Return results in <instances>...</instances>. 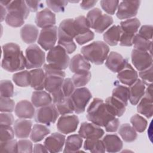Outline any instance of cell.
<instances>
[{
    "label": "cell",
    "instance_id": "cell-1",
    "mask_svg": "<svg viewBox=\"0 0 153 153\" xmlns=\"http://www.w3.org/2000/svg\"><path fill=\"white\" fill-rule=\"evenodd\" d=\"M3 58L1 66L7 71L13 72L26 68V58L19 45L10 42L2 46Z\"/></svg>",
    "mask_w": 153,
    "mask_h": 153
},
{
    "label": "cell",
    "instance_id": "cell-2",
    "mask_svg": "<svg viewBox=\"0 0 153 153\" xmlns=\"http://www.w3.org/2000/svg\"><path fill=\"white\" fill-rule=\"evenodd\" d=\"M115 117L107 109L102 99L94 98L87 109V118L91 123L105 127Z\"/></svg>",
    "mask_w": 153,
    "mask_h": 153
},
{
    "label": "cell",
    "instance_id": "cell-3",
    "mask_svg": "<svg viewBox=\"0 0 153 153\" xmlns=\"http://www.w3.org/2000/svg\"><path fill=\"white\" fill-rule=\"evenodd\" d=\"M109 52V46L104 42L97 41L84 46L81 49L82 55L88 61L97 65H102Z\"/></svg>",
    "mask_w": 153,
    "mask_h": 153
},
{
    "label": "cell",
    "instance_id": "cell-4",
    "mask_svg": "<svg viewBox=\"0 0 153 153\" xmlns=\"http://www.w3.org/2000/svg\"><path fill=\"white\" fill-rule=\"evenodd\" d=\"M45 74V89L50 94L62 89L66 74L62 70L56 69L48 64L44 65Z\"/></svg>",
    "mask_w": 153,
    "mask_h": 153
},
{
    "label": "cell",
    "instance_id": "cell-5",
    "mask_svg": "<svg viewBox=\"0 0 153 153\" xmlns=\"http://www.w3.org/2000/svg\"><path fill=\"white\" fill-rule=\"evenodd\" d=\"M47 62L50 66L63 71L68 67L70 59L66 50L57 45L49 50L47 55Z\"/></svg>",
    "mask_w": 153,
    "mask_h": 153
},
{
    "label": "cell",
    "instance_id": "cell-6",
    "mask_svg": "<svg viewBox=\"0 0 153 153\" xmlns=\"http://www.w3.org/2000/svg\"><path fill=\"white\" fill-rule=\"evenodd\" d=\"M26 68L27 69L40 68L44 65L45 54L36 44L29 45L25 51Z\"/></svg>",
    "mask_w": 153,
    "mask_h": 153
},
{
    "label": "cell",
    "instance_id": "cell-7",
    "mask_svg": "<svg viewBox=\"0 0 153 153\" xmlns=\"http://www.w3.org/2000/svg\"><path fill=\"white\" fill-rule=\"evenodd\" d=\"M91 97V92L86 87H79L75 90L70 96L74 106V112L77 114L83 113Z\"/></svg>",
    "mask_w": 153,
    "mask_h": 153
},
{
    "label": "cell",
    "instance_id": "cell-8",
    "mask_svg": "<svg viewBox=\"0 0 153 153\" xmlns=\"http://www.w3.org/2000/svg\"><path fill=\"white\" fill-rule=\"evenodd\" d=\"M59 113L54 104H50L45 106L39 108L35 113V120L36 122L50 125L54 123Z\"/></svg>",
    "mask_w": 153,
    "mask_h": 153
},
{
    "label": "cell",
    "instance_id": "cell-9",
    "mask_svg": "<svg viewBox=\"0 0 153 153\" xmlns=\"http://www.w3.org/2000/svg\"><path fill=\"white\" fill-rule=\"evenodd\" d=\"M58 28L54 26L42 29L38 39V44L45 51L53 48L57 39Z\"/></svg>",
    "mask_w": 153,
    "mask_h": 153
},
{
    "label": "cell",
    "instance_id": "cell-10",
    "mask_svg": "<svg viewBox=\"0 0 153 153\" xmlns=\"http://www.w3.org/2000/svg\"><path fill=\"white\" fill-rule=\"evenodd\" d=\"M137 106V112L144 115L147 118H150L153 115V99H152V84L148 85L145 89V94Z\"/></svg>",
    "mask_w": 153,
    "mask_h": 153
},
{
    "label": "cell",
    "instance_id": "cell-11",
    "mask_svg": "<svg viewBox=\"0 0 153 153\" xmlns=\"http://www.w3.org/2000/svg\"><path fill=\"white\" fill-rule=\"evenodd\" d=\"M131 62L135 68L142 71L152 65V54L148 51L133 49L131 53Z\"/></svg>",
    "mask_w": 153,
    "mask_h": 153
},
{
    "label": "cell",
    "instance_id": "cell-12",
    "mask_svg": "<svg viewBox=\"0 0 153 153\" xmlns=\"http://www.w3.org/2000/svg\"><path fill=\"white\" fill-rule=\"evenodd\" d=\"M140 1H123L119 3L117 17L120 19H128L134 17L138 11Z\"/></svg>",
    "mask_w": 153,
    "mask_h": 153
},
{
    "label": "cell",
    "instance_id": "cell-13",
    "mask_svg": "<svg viewBox=\"0 0 153 153\" xmlns=\"http://www.w3.org/2000/svg\"><path fill=\"white\" fill-rule=\"evenodd\" d=\"M79 124V118L75 115H62L57 121V128L63 134H69L76 131Z\"/></svg>",
    "mask_w": 153,
    "mask_h": 153
},
{
    "label": "cell",
    "instance_id": "cell-14",
    "mask_svg": "<svg viewBox=\"0 0 153 153\" xmlns=\"http://www.w3.org/2000/svg\"><path fill=\"white\" fill-rule=\"evenodd\" d=\"M104 133V130L100 126L87 122L81 123L78 131V134L85 139H100Z\"/></svg>",
    "mask_w": 153,
    "mask_h": 153
},
{
    "label": "cell",
    "instance_id": "cell-15",
    "mask_svg": "<svg viewBox=\"0 0 153 153\" xmlns=\"http://www.w3.org/2000/svg\"><path fill=\"white\" fill-rule=\"evenodd\" d=\"M127 63V59L115 51L110 52L105 62V65L109 70L118 73L124 69Z\"/></svg>",
    "mask_w": 153,
    "mask_h": 153
},
{
    "label": "cell",
    "instance_id": "cell-16",
    "mask_svg": "<svg viewBox=\"0 0 153 153\" xmlns=\"http://www.w3.org/2000/svg\"><path fill=\"white\" fill-rule=\"evenodd\" d=\"M44 143L48 152H59L65 143V136L60 133H53L45 139Z\"/></svg>",
    "mask_w": 153,
    "mask_h": 153
},
{
    "label": "cell",
    "instance_id": "cell-17",
    "mask_svg": "<svg viewBox=\"0 0 153 153\" xmlns=\"http://www.w3.org/2000/svg\"><path fill=\"white\" fill-rule=\"evenodd\" d=\"M56 22L55 14L48 8H45L36 13L35 23L39 27L44 29L54 26Z\"/></svg>",
    "mask_w": 153,
    "mask_h": 153
},
{
    "label": "cell",
    "instance_id": "cell-18",
    "mask_svg": "<svg viewBox=\"0 0 153 153\" xmlns=\"http://www.w3.org/2000/svg\"><path fill=\"white\" fill-rule=\"evenodd\" d=\"M70 71L75 74H82L90 71L91 65L89 62L80 54L73 56L69 62Z\"/></svg>",
    "mask_w": 153,
    "mask_h": 153
},
{
    "label": "cell",
    "instance_id": "cell-19",
    "mask_svg": "<svg viewBox=\"0 0 153 153\" xmlns=\"http://www.w3.org/2000/svg\"><path fill=\"white\" fill-rule=\"evenodd\" d=\"M14 112L17 117L22 119H31L35 115L33 105L27 100L19 102L16 105Z\"/></svg>",
    "mask_w": 153,
    "mask_h": 153
},
{
    "label": "cell",
    "instance_id": "cell-20",
    "mask_svg": "<svg viewBox=\"0 0 153 153\" xmlns=\"http://www.w3.org/2000/svg\"><path fill=\"white\" fill-rule=\"evenodd\" d=\"M117 78L123 84L131 86L138 79V74L132 66L128 63L124 68L118 73Z\"/></svg>",
    "mask_w": 153,
    "mask_h": 153
},
{
    "label": "cell",
    "instance_id": "cell-21",
    "mask_svg": "<svg viewBox=\"0 0 153 153\" xmlns=\"http://www.w3.org/2000/svg\"><path fill=\"white\" fill-rule=\"evenodd\" d=\"M32 122L30 120L19 118L15 121L14 131L16 136L19 139H26L29 137L32 131Z\"/></svg>",
    "mask_w": 153,
    "mask_h": 153
},
{
    "label": "cell",
    "instance_id": "cell-22",
    "mask_svg": "<svg viewBox=\"0 0 153 153\" xmlns=\"http://www.w3.org/2000/svg\"><path fill=\"white\" fill-rule=\"evenodd\" d=\"M145 85L140 79H137L133 85L130 86L128 100L131 105H136L143 96L146 89Z\"/></svg>",
    "mask_w": 153,
    "mask_h": 153
},
{
    "label": "cell",
    "instance_id": "cell-23",
    "mask_svg": "<svg viewBox=\"0 0 153 153\" xmlns=\"http://www.w3.org/2000/svg\"><path fill=\"white\" fill-rule=\"evenodd\" d=\"M105 151L108 152H117L120 151L123 146V143L116 134L105 135L102 140Z\"/></svg>",
    "mask_w": 153,
    "mask_h": 153
},
{
    "label": "cell",
    "instance_id": "cell-24",
    "mask_svg": "<svg viewBox=\"0 0 153 153\" xmlns=\"http://www.w3.org/2000/svg\"><path fill=\"white\" fill-rule=\"evenodd\" d=\"M31 79L30 87L36 91L45 88V74L41 68H36L30 71Z\"/></svg>",
    "mask_w": 153,
    "mask_h": 153
},
{
    "label": "cell",
    "instance_id": "cell-25",
    "mask_svg": "<svg viewBox=\"0 0 153 153\" xmlns=\"http://www.w3.org/2000/svg\"><path fill=\"white\" fill-rule=\"evenodd\" d=\"M31 102L35 107L39 108L51 104L53 99L48 92L43 90H36L32 93Z\"/></svg>",
    "mask_w": 153,
    "mask_h": 153
},
{
    "label": "cell",
    "instance_id": "cell-26",
    "mask_svg": "<svg viewBox=\"0 0 153 153\" xmlns=\"http://www.w3.org/2000/svg\"><path fill=\"white\" fill-rule=\"evenodd\" d=\"M38 28L31 24H26L20 29V37L22 41L27 44L34 43L38 38Z\"/></svg>",
    "mask_w": 153,
    "mask_h": 153
},
{
    "label": "cell",
    "instance_id": "cell-27",
    "mask_svg": "<svg viewBox=\"0 0 153 153\" xmlns=\"http://www.w3.org/2000/svg\"><path fill=\"white\" fill-rule=\"evenodd\" d=\"M105 103L108 110L115 117H121L126 111V106L122 102L113 96L107 97Z\"/></svg>",
    "mask_w": 153,
    "mask_h": 153
},
{
    "label": "cell",
    "instance_id": "cell-28",
    "mask_svg": "<svg viewBox=\"0 0 153 153\" xmlns=\"http://www.w3.org/2000/svg\"><path fill=\"white\" fill-rule=\"evenodd\" d=\"M122 30L120 25H114L103 33V40L105 43L111 46H115L120 41Z\"/></svg>",
    "mask_w": 153,
    "mask_h": 153
},
{
    "label": "cell",
    "instance_id": "cell-29",
    "mask_svg": "<svg viewBox=\"0 0 153 153\" xmlns=\"http://www.w3.org/2000/svg\"><path fill=\"white\" fill-rule=\"evenodd\" d=\"M83 142L82 137L78 134L69 136L65 140L64 152H75L79 151Z\"/></svg>",
    "mask_w": 153,
    "mask_h": 153
},
{
    "label": "cell",
    "instance_id": "cell-30",
    "mask_svg": "<svg viewBox=\"0 0 153 153\" xmlns=\"http://www.w3.org/2000/svg\"><path fill=\"white\" fill-rule=\"evenodd\" d=\"M58 44L62 46L68 54L74 52L76 48V45L70 36L64 33L58 28Z\"/></svg>",
    "mask_w": 153,
    "mask_h": 153
},
{
    "label": "cell",
    "instance_id": "cell-31",
    "mask_svg": "<svg viewBox=\"0 0 153 153\" xmlns=\"http://www.w3.org/2000/svg\"><path fill=\"white\" fill-rule=\"evenodd\" d=\"M50 133V130L46 126L36 124H35L30 133V139L33 142H38L41 141L46 136Z\"/></svg>",
    "mask_w": 153,
    "mask_h": 153
},
{
    "label": "cell",
    "instance_id": "cell-32",
    "mask_svg": "<svg viewBox=\"0 0 153 153\" xmlns=\"http://www.w3.org/2000/svg\"><path fill=\"white\" fill-rule=\"evenodd\" d=\"M118 133L126 142H132L136 139L137 136L136 131L128 123L123 124L119 127Z\"/></svg>",
    "mask_w": 153,
    "mask_h": 153
},
{
    "label": "cell",
    "instance_id": "cell-33",
    "mask_svg": "<svg viewBox=\"0 0 153 153\" xmlns=\"http://www.w3.org/2000/svg\"><path fill=\"white\" fill-rule=\"evenodd\" d=\"M120 26L122 32L135 35L140 26V22L137 18H131L121 22Z\"/></svg>",
    "mask_w": 153,
    "mask_h": 153
},
{
    "label": "cell",
    "instance_id": "cell-34",
    "mask_svg": "<svg viewBox=\"0 0 153 153\" xmlns=\"http://www.w3.org/2000/svg\"><path fill=\"white\" fill-rule=\"evenodd\" d=\"M7 11H16L20 13L25 19L29 15L30 10L25 1H13L5 7Z\"/></svg>",
    "mask_w": 153,
    "mask_h": 153
},
{
    "label": "cell",
    "instance_id": "cell-35",
    "mask_svg": "<svg viewBox=\"0 0 153 153\" xmlns=\"http://www.w3.org/2000/svg\"><path fill=\"white\" fill-rule=\"evenodd\" d=\"M54 105L59 114L62 115H68L74 112V106L70 97H65Z\"/></svg>",
    "mask_w": 153,
    "mask_h": 153
},
{
    "label": "cell",
    "instance_id": "cell-36",
    "mask_svg": "<svg viewBox=\"0 0 153 153\" xmlns=\"http://www.w3.org/2000/svg\"><path fill=\"white\" fill-rule=\"evenodd\" d=\"M152 43V41L146 39L138 33L134 35L132 41V44L134 45V49L141 51H148L150 53H151Z\"/></svg>",
    "mask_w": 153,
    "mask_h": 153
},
{
    "label": "cell",
    "instance_id": "cell-37",
    "mask_svg": "<svg viewBox=\"0 0 153 153\" xmlns=\"http://www.w3.org/2000/svg\"><path fill=\"white\" fill-rule=\"evenodd\" d=\"M31 76L30 71H22L15 73L13 75V80L14 83L21 87H26L30 85Z\"/></svg>",
    "mask_w": 153,
    "mask_h": 153
},
{
    "label": "cell",
    "instance_id": "cell-38",
    "mask_svg": "<svg viewBox=\"0 0 153 153\" xmlns=\"http://www.w3.org/2000/svg\"><path fill=\"white\" fill-rule=\"evenodd\" d=\"M25 17L16 11H8L5 17L6 23L11 27H18L22 26L25 23Z\"/></svg>",
    "mask_w": 153,
    "mask_h": 153
},
{
    "label": "cell",
    "instance_id": "cell-39",
    "mask_svg": "<svg viewBox=\"0 0 153 153\" xmlns=\"http://www.w3.org/2000/svg\"><path fill=\"white\" fill-rule=\"evenodd\" d=\"M84 149L93 153H102L105 152L102 140L97 139H86L84 143Z\"/></svg>",
    "mask_w": 153,
    "mask_h": 153
},
{
    "label": "cell",
    "instance_id": "cell-40",
    "mask_svg": "<svg viewBox=\"0 0 153 153\" xmlns=\"http://www.w3.org/2000/svg\"><path fill=\"white\" fill-rule=\"evenodd\" d=\"M113 19L108 14H103L96 22L93 29L95 32L99 33H103L113 23Z\"/></svg>",
    "mask_w": 153,
    "mask_h": 153
},
{
    "label": "cell",
    "instance_id": "cell-41",
    "mask_svg": "<svg viewBox=\"0 0 153 153\" xmlns=\"http://www.w3.org/2000/svg\"><path fill=\"white\" fill-rule=\"evenodd\" d=\"M112 96L117 98L127 106L129 99V88L126 86L119 85L113 89Z\"/></svg>",
    "mask_w": 153,
    "mask_h": 153
},
{
    "label": "cell",
    "instance_id": "cell-42",
    "mask_svg": "<svg viewBox=\"0 0 153 153\" xmlns=\"http://www.w3.org/2000/svg\"><path fill=\"white\" fill-rule=\"evenodd\" d=\"M74 23L76 32V36L90 30V27L87 19L83 16H78L74 19Z\"/></svg>",
    "mask_w": 153,
    "mask_h": 153
},
{
    "label": "cell",
    "instance_id": "cell-43",
    "mask_svg": "<svg viewBox=\"0 0 153 153\" xmlns=\"http://www.w3.org/2000/svg\"><path fill=\"white\" fill-rule=\"evenodd\" d=\"M130 123L134 129L139 133L143 132L146 128L148 125L146 120L137 114L131 117Z\"/></svg>",
    "mask_w": 153,
    "mask_h": 153
},
{
    "label": "cell",
    "instance_id": "cell-44",
    "mask_svg": "<svg viewBox=\"0 0 153 153\" xmlns=\"http://www.w3.org/2000/svg\"><path fill=\"white\" fill-rule=\"evenodd\" d=\"M59 29L72 38H75L76 36L74 19H66L62 21L60 23Z\"/></svg>",
    "mask_w": 153,
    "mask_h": 153
},
{
    "label": "cell",
    "instance_id": "cell-45",
    "mask_svg": "<svg viewBox=\"0 0 153 153\" xmlns=\"http://www.w3.org/2000/svg\"><path fill=\"white\" fill-rule=\"evenodd\" d=\"M91 76V74L90 71L82 74H75L72 76V81L75 87L79 88L87 85L90 80Z\"/></svg>",
    "mask_w": 153,
    "mask_h": 153
},
{
    "label": "cell",
    "instance_id": "cell-46",
    "mask_svg": "<svg viewBox=\"0 0 153 153\" xmlns=\"http://www.w3.org/2000/svg\"><path fill=\"white\" fill-rule=\"evenodd\" d=\"M1 97H11L14 94V85L12 82L8 79L2 80L0 83Z\"/></svg>",
    "mask_w": 153,
    "mask_h": 153
},
{
    "label": "cell",
    "instance_id": "cell-47",
    "mask_svg": "<svg viewBox=\"0 0 153 153\" xmlns=\"http://www.w3.org/2000/svg\"><path fill=\"white\" fill-rule=\"evenodd\" d=\"M0 152H18V142L14 139L1 142Z\"/></svg>",
    "mask_w": 153,
    "mask_h": 153
},
{
    "label": "cell",
    "instance_id": "cell-48",
    "mask_svg": "<svg viewBox=\"0 0 153 153\" xmlns=\"http://www.w3.org/2000/svg\"><path fill=\"white\" fill-rule=\"evenodd\" d=\"M120 2L118 1H100V4L102 8L108 14L113 15L117 10Z\"/></svg>",
    "mask_w": 153,
    "mask_h": 153
},
{
    "label": "cell",
    "instance_id": "cell-49",
    "mask_svg": "<svg viewBox=\"0 0 153 153\" xmlns=\"http://www.w3.org/2000/svg\"><path fill=\"white\" fill-rule=\"evenodd\" d=\"M14 129L11 126L1 125L0 129V140L1 142H6L13 139L14 136Z\"/></svg>",
    "mask_w": 153,
    "mask_h": 153
},
{
    "label": "cell",
    "instance_id": "cell-50",
    "mask_svg": "<svg viewBox=\"0 0 153 153\" xmlns=\"http://www.w3.org/2000/svg\"><path fill=\"white\" fill-rule=\"evenodd\" d=\"M47 7L56 13L63 12L68 4L67 1H45Z\"/></svg>",
    "mask_w": 153,
    "mask_h": 153
},
{
    "label": "cell",
    "instance_id": "cell-51",
    "mask_svg": "<svg viewBox=\"0 0 153 153\" xmlns=\"http://www.w3.org/2000/svg\"><path fill=\"white\" fill-rule=\"evenodd\" d=\"M0 102L1 112H12L15 109V102L10 97H1Z\"/></svg>",
    "mask_w": 153,
    "mask_h": 153
},
{
    "label": "cell",
    "instance_id": "cell-52",
    "mask_svg": "<svg viewBox=\"0 0 153 153\" xmlns=\"http://www.w3.org/2000/svg\"><path fill=\"white\" fill-rule=\"evenodd\" d=\"M102 15V12L99 8H93L87 13L86 19L88 22L90 28L93 29L96 22Z\"/></svg>",
    "mask_w": 153,
    "mask_h": 153
},
{
    "label": "cell",
    "instance_id": "cell-53",
    "mask_svg": "<svg viewBox=\"0 0 153 153\" xmlns=\"http://www.w3.org/2000/svg\"><path fill=\"white\" fill-rule=\"evenodd\" d=\"M62 91L65 97H70L75 91V85L71 78H65L63 81L62 87Z\"/></svg>",
    "mask_w": 153,
    "mask_h": 153
},
{
    "label": "cell",
    "instance_id": "cell-54",
    "mask_svg": "<svg viewBox=\"0 0 153 153\" xmlns=\"http://www.w3.org/2000/svg\"><path fill=\"white\" fill-rule=\"evenodd\" d=\"M33 152V145L27 139H21L18 141V152L30 153Z\"/></svg>",
    "mask_w": 153,
    "mask_h": 153
},
{
    "label": "cell",
    "instance_id": "cell-55",
    "mask_svg": "<svg viewBox=\"0 0 153 153\" xmlns=\"http://www.w3.org/2000/svg\"><path fill=\"white\" fill-rule=\"evenodd\" d=\"M94 37V33L91 30H89L88 31L84 33L77 35L75 38L76 42L79 45H83L93 40Z\"/></svg>",
    "mask_w": 153,
    "mask_h": 153
},
{
    "label": "cell",
    "instance_id": "cell-56",
    "mask_svg": "<svg viewBox=\"0 0 153 153\" xmlns=\"http://www.w3.org/2000/svg\"><path fill=\"white\" fill-rule=\"evenodd\" d=\"M139 75L145 85L151 84L152 82V65L146 69L140 71Z\"/></svg>",
    "mask_w": 153,
    "mask_h": 153
},
{
    "label": "cell",
    "instance_id": "cell-57",
    "mask_svg": "<svg viewBox=\"0 0 153 153\" xmlns=\"http://www.w3.org/2000/svg\"><path fill=\"white\" fill-rule=\"evenodd\" d=\"M152 25H143L139 29L138 34L147 40L152 41Z\"/></svg>",
    "mask_w": 153,
    "mask_h": 153
},
{
    "label": "cell",
    "instance_id": "cell-58",
    "mask_svg": "<svg viewBox=\"0 0 153 153\" xmlns=\"http://www.w3.org/2000/svg\"><path fill=\"white\" fill-rule=\"evenodd\" d=\"M0 119L1 125L11 126L14 123V117L11 112H1Z\"/></svg>",
    "mask_w": 153,
    "mask_h": 153
},
{
    "label": "cell",
    "instance_id": "cell-59",
    "mask_svg": "<svg viewBox=\"0 0 153 153\" xmlns=\"http://www.w3.org/2000/svg\"><path fill=\"white\" fill-rule=\"evenodd\" d=\"M134 35H130L122 32L120 39V45L123 47H130L132 44L133 39Z\"/></svg>",
    "mask_w": 153,
    "mask_h": 153
},
{
    "label": "cell",
    "instance_id": "cell-60",
    "mask_svg": "<svg viewBox=\"0 0 153 153\" xmlns=\"http://www.w3.org/2000/svg\"><path fill=\"white\" fill-rule=\"evenodd\" d=\"M120 122L118 118L115 117L105 127V130L107 132H115L118 130Z\"/></svg>",
    "mask_w": 153,
    "mask_h": 153
},
{
    "label": "cell",
    "instance_id": "cell-61",
    "mask_svg": "<svg viewBox=\"0 0 153 153\" xmlns=\"http://www.w3.org/2000/svg\"><path fill=\"white\" fill-rule=\"evenodd\" d=\"M30 11L36 12L40 9L43 5L40 1H25Z\"/></svg>",
    "mask_w": 153,
    "mask_h": 153
},
{
    "label": "cell",
    "instance_id": "cell-62",
    "mask_svg": "<svg viewBox=\"0 0 153 153\" xmlns=\"http://www.w3.org/2000/svg\"><path fill=\"white\" fill-rule=\"evenodd\" d=\"M97 2V1H84L81 2L80 6L83 10H89L94 7Z\"/></svg>",
    "mask_w": 153,
    "mask_h": 153
},
{
    "label": "cell",
    "instance_id": "cell-63",
    "mask_svg": "<svg viewBox=\"0 0 153 153\" xmlns=\"http://www.w3.org/2000/svg\"><path fill=\"white\" fill-rule=\"evenodd\" d=\"M33 152H48L47 149L45 148L44 145L35 144L33 148Z\"/></svg>",
    "mask_w": 153,
    "mask_h": 153
},
{
    "label": "cell",
    "instance_id": "cell-64",
    "mask_svg": "<svg viewBox=\"0 0 153 153\" xmlns=\"http://www.w3.org/2000/svg\"><path fill=\"white\" fill-rule=\"evenodd\" d=\"M7 10L5 7L3 5H1V22H2V21L5 19V17L7 14Z\"/></svg>",
    "mask_w": 153,
    "mask_h": 153
}]
</instances>
